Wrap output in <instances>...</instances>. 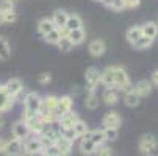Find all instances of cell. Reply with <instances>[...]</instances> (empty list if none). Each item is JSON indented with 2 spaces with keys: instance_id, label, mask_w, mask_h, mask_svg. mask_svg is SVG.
<instances>
[{
  "instance_id": "cell-41",
  "label": "cell",
  "mask_w": 158,
  "mask_h": 156,
  "mask_svg": "<svg viewBox=\"0 0 158 156\" xmlns=\"http://www.w3.org/2000/svg\"><path fill=\"white\" fill-rule=\"evenodd\" d=\"M152 84H155V86H158V69H155L153 72H152V81H150Z\"/></svg>"
},
{
  "instance_id": "cell-31",
  "label": "cell",
  "mask_w": 158,
  "mask_h": 156,
  "mask_svg": "<svg viewBox=\"0 0 158 156\" xmlns=\"http://www.w3.org/2000/svg\"><path fill=\"white\" fill-rule=\"evenodd\" d=\"M56 46H58V49L63 53H67V52H71L74 49V44L69 41V38H67V36H61V39L56 42Z\"/></svg>"
},
{
  "instance_id": "cell-23",
  "label": "cell",
  "mask_w": 158,
  "mask_h": 156,
  "mask_svg": "<svg viewBox=\"0 0 158 156\" xmlns=\"http://www.w3.org/2000/svg\"><path fill=\"white\" fill-rule=\"evenodd\" d=\"M11 56V46L5 36H0V59L6 61Z\"/></svg>"
},
{
  "instance_id": "cell-36",
  "label": "cell",
  "mask_w": 158,
  "mask_h": 156,
  "mask_svg": "<svg viewBox=\"0 0 158 156\" xmlns=\"http://www.w3.org/2000/svg\"><path fill=\"white\" fill-rule=\"evenodd\" d=\"M14 10L13 0H0V13H8Z\"/></svg>"
},
{
  "instance_id": "cell-10",
  "label": "cell",
  "mask_w": 158,
  "mask_h": 156,
  "mask_svg": "<svg viewBox=\"0 0 158 156\" xmlns=\"http://www.w3.org/2000/svg\"><path fill=\"white\" fill-rule=\"evenodd\" d=\"M3 86H5V91H6L13 98L19 97L20 92H22V89H24V84H22V81H20L19 78H10Z\"/></svg>"
},
{
  "instance_id": "cell-16",
  "label": "cell",
  "mask_w": 158,
  "mask_h": 156,
  "mask_svg": "<svg viewBox=\"0 0 158 156\" xmlns=\"http://www.w3.org/2000/svg\"><path fill=\"white\" fill-rule=\"evenodd\" d=\"M133 91L136 92L138 97H146L152 92V83L149 80H141L133 86Z\"/></svg>"
},
{
  "instance_id": "cell-47",
  "label": "cell",
  "mask_w": 158,
  "mask_h": 156,
  "mask_svg": "<svg viewBox=\"0 0 158 156\" xmlns=\"http://www.w3.org/2000/svg\"><path fill=\"white\" fill-rule=\"evenodd\" d=\"M156 24H158V19H156Z\"/></svg>"
},
{
  "instance_id": "cell-26",
  "label": "cell",
  "mask_w": 158,
  "mask_h": 156,
  "mask_svg": "<svg viewBox=\"0 0 158 156\" xmlns=\"http://www.w3.org/2000/svg\"><path fill=\"white\" fill-rule=\"evenodd\" d=\"M153 41L155 39H152V38H147V36H141L136 42H133L131 46H133V49L135 50H146V49H149L152 44H153Z\"/></svg>"
},
{
  "instance_id": "cell-28",
  "label": "cell",
  "mask_w": 158,
  "mask_h": 156,
  "mask_svg": "<svg viewBox=\"0 0 158 156\" xmlns=\"http://www.w3.org/2000/svg\"><path fill=\"white\" fill-rule=\"evenodd\" d=\"M143 36V33H141V27H130L127 31H125V38H127V41L130 42V44H133V42H136L139 38Z\"/></svg>"
},
{
  "instance_id": "cell-2",
  "label": "cell",
  "mask_w": 158,
  "mask_h": 156,
  "mask_svg": "<svg viewBox=\"0 0 158 156\" xmlns=\"http://www.w3.org/2000/svg\"><path fill=\"white\" fill-rule=\"evenodd\" d=\"M2 153H3L5 156H20V154L25 153V151H24V144H22L20 139L13 138V139H10L8 142H5Z\"/></svg>"
},
{
  "instance_id": "cell-9",
  "label": "cell",
  "mask_w": 158,
  "mask_h": 156,
  "mask_svg": "<svg viewBox=\"0 0 158 156\" xmlns=\"http://www.w3.org/2000/svg\"><path fill=\"white\" fill-rule=\"evenodd\" d=\"M11 133H13V138L24 141V139L28 136V133H30L27 122H25V120H17V122H14V123H13V128H11Z\"/></svg>"
},
{
  "instance_id": "cell-17",
  "label": "cell",
  "mask_w": 158,
  "mask_h": 156,
  "mask_svg": "<svg viewBox=\"0 0 158 156\" xmlns=\"http://www.w3.org/2000/svg\"><path fill=\"white\" fill-rule=\"evenodd\" d=\"M78 148H80V153H81V154L91 156V154H94V153H96V150H97V145H96V144H94L91 139H89V138H81Z\"/></svg>"
},
{
  "instance_id": "cell-22",
  "label": "cell",
  "mask_w": 158,
  "mask_h": 156,
  "mask_svg": "<svg viewBox=\"0 0 158 156\" xmlns=\"http://www.w3.org/2000/svg\"><path fill=\"white\" fill-rule=\"evenodd\" d=\"M81 19L78 14H69L67 16V20H66V25L64 28L67 31H71V30H77V28H81Z\"/></svg>"
},
{
  "instance_id": "cell-43",
  "label": "cell",
  "mask_w": 158,
  "mask_h": 156,
  "mask_svg": "<svg viewBox=\"0 0 158 156\" xmlns=\"http://www.w3.org/2000/svg\"><path fill=\"white\" fill-rule=\"evenodd\" d=\"M3 125H5V117H3L2 114H0V128H2Z\"/></svg>"
},
{
  "instance_id": "cell-45",
  "label": "cell",
  "mask_w": 158,
  "mask_h": 156,
  "mask_svg": "<svg viewBox=\"0 0 158 156\" xmlns=\"http://www.w3.org/2000/svg\"><path fill=\"white\" fill-rule=\"evenodd\" d=\"M5 24V20H3V13H0V25Z\"/></svg>"
},
{
  "instance_id": "cell-4",
  "label": "cell",
  "mask_w": 158,
  "mask_h": 156,
  "mask_svg": "<svg viewBox=\"0 0 158 156\" xmlns=\"http://www.w3.org/2000/svg\"><path fill=\"white\" fill-rule=\"evenodd\" d=\"M85 81H86L88 92H94L96 87H97L99 83H100V72H99V69H97V67H89V69H86Z\"/></svg>"
},
{
  "instance_id": "cell-12",
  "label": "cell",
  "mask_w": 158,
  "mask_h": 156,
  "mask_svg": "<svg viewBox=\"0 0 158 156\" xmlns=\"http://www.w3.org/2000/svg\"><path fill=\"white\" fill-rule=\"evenodd\" d=\"M14 100L6 91H5V86L0 84V113H6V111H10L14 105Z\"/></svg>"
},
{
  "instance_id": "cell-40",
  "label": "cell",
  "mask_w": 158,
  "mask_h": 156,
  "mask_svg": "<svg viewBox=\"0 0 158 156\" xmlns=\"http://www.w3.org/2000/svg\"><path fill=\"white\" fill-rule=\"evenodd\" d=\"M42 151H44V154H46V156H61L60 151H58L53 145H52V147H47V148H44Z\"/></svg>"
},
{
  "instance_id": "cell-33",
  "label": "cell",
  "mask_w": 158,
  "mask_h": 156,
  "mask_svg": "<svg viewBox=\"0 0 158 156\" xmlns=\"http://www.w3.org/2000/svg\"><path fill=\"white\" fill-rule=\"evenodd\" d=\"M103 3H105L106 8H110L113 11H122L124 10L122 0H103Z\"/></svg>"
},
{
  "instance_id": "cell-14",
  "label": "cell",
  "mask_w": 158,
  "mask_h": 156,
  "mask_svg": "<svg viewBox=\"0 0 158 156\" xmlns=\"http://www.w3.org/2000/svg\"><path fill=\"white\" fill-rule=\"evenodd\" d=\"M78 120V116L75 114V113H67V114H64V116H61L60 119H58V122H60V126H61V130L63 131H66V130H72V126L75 125V122Z\"/></svg>"
},
{
  "instance_id": "cell-46",
  "label": "cell",
  "mask_w": 158,
  "mask_h": 156,
  "mask_svg": "<svg viewBox=\"0 0 158 156\" xmlns=\"http://www.w3.org/2000/svg\"><path fill=\"white\" fill-rule=\"evenodd\" d=\"M97 2H102V3H103V0H97Z\"/></svg>"
},
{
  "instance_id": "cell-18",
  "label": "cell",
  "mask_w": 158,
  "mask_h": 156,
  "mask_svg": "<svg viewBox=\"0 0 158 156\" xmlns=\"http://www.w3.org/2000/svg\"><path fill=\"white\" fill-rule=\"evenodd\" d=\"M67 38H69V41L74 44V46H80V44H83L85 42V39H86V31L83 30V27L81 28H77V30H71V31H67V34H66Z\"/></svg>"
},
{
  "instance_id": "cell-8",
  "label": "cell",
  "mask_w": 158,
  "mask_h": 156,
  "mask_svg": "<svg viewBox=\"0 0 158 156\" xmlns=\"http://www.w3.org/2000/svg\"><path fill=\"white\" fill-rule=\"evenodd\" d=\"M121 123H122V117H121L119 113H116V111H110V113H106L102 119L103 128H116V130H119Z\"/></svg>"
},
{
  "instance_id": "cell-13",
  "label": "cell",
  "mask_w": 158,
  "mask_h": 156,
  "mask_svg": "<svg viewBox=\"0 0 158 156\" xmlns=\"http://www.w3.org/2000/svg\"><path fill=\"white\" fill-rule=\"evenodd\" d=\"M102 100L105 105L108 106H114L119 103V94L116 89H113V87H106L105 91L102 92Z\"/></svg>"
},
{
  "instance_id": "cell-37",
  "label": "cell",
  "mask_w": 158,
  "mask_h": 156,
  "mask_svg": "<svg viewBox=\"0 0 158 156\" xmlns=\"http://www.w3.org/2000/svg\"><path fill=\"white\" fill-rule=\"evenodd\" d=\"M3 20L5 24H14L17 20V13L13 10V11H8V13H3Z\"/></svg>"
},
{
  "instance_id": "cell-44",
  "label": "cell",
  "mask_w": 158,
  "mask_h": 156,
  "mask_svg": "<svg viewBox=\"0 0 158 156\" xmlns=\"http://www.w3.org/2000/svg\"><path fill=\"white\" fill-rule=\"evenodd\" d=\"M3 145H5V141L0 139V153H2V150H3Z\"/></svg>"
},
{
  "instance_id": "cell-21",
  "label": "cell",
  "mask_w": 158,
  "mask_h": 156,
  "mask_svg": "<svg viewBox=\"0 0 158 156\" xmlns=\"http://www.w3.org/2000/svg\"><path fill=\"white\" fill-rule=\"evenodd\" d=\"M67 14L64 10H56L55 13H53V16H52V22H53V25L56 27V28H64V25H66V20H67Z\"/></svg>"
},
{
  "instance_id": "cell-24",
  "label": "cell",
  "mask_w": 158,
  "mask_h": 156,
  "mask_svg": "<svg viewBox=\"0 0 158 156\" xmlns=\"http://www.w3.org/2000/svg\"><path fill=\"white\" fill-rule=\"evenodd\" d=\"M39 150H42V145H41V141H39V138L36 139V138H33V139H28V141H25V144H24V151L28 154V153H35V151H39Z\"/></svg>"
},
{
  "instance_id": "cell-38",
  "label": "cell",
  "mask_w": 158,
  "mask_h": 156,
  "mask_svg": "<svg viewBox=\"0 0 158 156\" xmlns=\"http://www.w3.org/2000/svg\"><path fill=\"white\" fill-rule=\"evenodd\" d=\"M38 81H39V84H49L50 81H52V74H49V72H42L41 75H39V78H38Z\"/></svg>"
},
{
  "instance_id": "cell-6",
  "label": "cell",
  "mask_w": 158,
  "mask_h": 156,
  "mask_svg": "<svg viewBox=\"0 0 158 156\" xmlns=\"http://www.w3.org/2000/svg\"><path fill=\"white\" fill-rule=\"evenodd\" d=\"M53 147L60 151L61 156H69L71 151H72V141H71V139H67V138L63 134V133H61V134L55 139Z\"/></svg>"
},
{
  "instance_id": "cell-11",
  "label": "cell",
  "mask_w": 158,
  "mask_h": 156,
  "mask_svg": "<svg viewBox=\"0 0 158 156\" xmlns=\"http://www.w3.org/2000/svg\"><path fill=\"white\" fill-rule=\"evenodd\" d=\"M25 122H27V125H28L30 133H35V134H42V131L46 130V126L49 125V123H46V122L41 119L39 114H36L35 117H31V119H28V120H25Z\"/></svg>"
},
{
  "instance_id": "cell-19",
  "label": "cell",
  "mask_w": 158,
  "mask_h": 156,
  "mask_svg": "<svg viewBox=\"0 0 158 156\" xmlns=\"http://www.w3.org/2000/svg\"><path fill=\"white\" fill-rule=\"evenodd\" d=\"M141 33H143V36L155 39L158 36V24H156V22H152V20L146 22V24L141 27Z\"/></svg>"
},
{
  "instance_id": "cell-3",
  "label": "cell",
  "mask_w": 158,
  "mask_h": 156,
  "mask_svg": "<svg viewBox=\"0 0 158 156\" xmlns=\"http://www.w3.org/2000/svg\"><path fill=\"white\" fill-rule=\"evenodd\" d=\"M41 103H42V98L39 97V94H36V92H28V94L25 95V98H24V109L28 111V113L39 114Z\"/></svg>"
},
{
  "instance_id": "cell-39",
  "label": "cell",
  "mask_w": 158,
  "mask_h": 156,
  "mask_svg": "<svg viewBox=\"0 0 158 156\" xmlns=\"http://www.w3.org/2000/svg\"><path fill=\"white\" fill-rule=\"evenodd\" d=\"M122 3H124V8H138L139 3H141V0H122Z\"/></svg>"
},
{
  "instance_id": "cell-29",
  "label": "cell",
  "mask_w": 158,
  "mask_h": 156,
  "mask_svg": "<svg viewBox=\"0 0 158 156\" xmlns=\"http://www.w3.org/2000/svg\"><path fill=\"white\" fill-rule=\"evenodd\" d=\"M124 102H125V105L128 108H136L139 105V102H141V97H138L136 92L131 91L128 94H124Z\"/></svg>"
},
{
  "instance_id": "cell-15",
  "label": "cell",
  "mask_w": 158,
  "mask_h": 156,
  "mask_svg": "<svg viewBox=\"0 0 158 156\" xmlns=\"http://www.w3.org/2000/svg\"><path fill=\"white\" fill-rule=\"evenodd\" d=\"M88 50H89V53H91L93 56L99 58V56H102V55L105 53V50H106V46H105V42H103L102 39H94V41H91V42H89Z\"/></svg>"
},
{
  "instance_id": "cell-30",
  "label": "cell",
  "mask_w": 158,
  "mask_h": 156,
  "mask_svg": "<svg viewBox=\"0 0 158 156\" xmlns=\"http://www.w3.org/2000/svg\"><path fill=\"white\" fill-rule=\"evenodd\" d=\"M61 36H63L61 30L55 27L52 31H49L47 34H44V41H46L47 44H56V42L61 39Z\"/></svg>"
},
{
  "instance_id": "cell-5",
  "label": "cell",
  "mask_w": 158,
  "mask_h": 156,
  "mask_svg": "<svg viewBox=\"0 0 158 156\" xmlns=\"http://www.w3.org/2000/svg\"><path fill=\"white\" fill-rule=\"evenodd\" d=\"M158 147V141L153 134H144L141 139H139V144H138V148L141 153L144 154H150L156 150Z\"/></svg>"
},
{
  "instance_id": "cell-35",
  "label": "cell",
  "mask_w": 158,
  "mask_h": 156,
  "mask_svg": "<svg viewBox=\"0 0 158 156\" xmlns=\"http://www.w3.org/2000/svg\"><path fill=\"white\" fill-rule=\"evenodd\" d=\"M94 154H96V156H113V150H111V147L102 144V145L97 147V150H96Z\"/></svg>"
},
{
  "instance_id": "cell-42",
  "label": "cell",
  "mask_w": 158,
  "mask_h": 156,
  "mask_svg": "<svg viewBox=\"0 0 158 156\" xmlns=\"http://www.w3.org/2000/svg\"><path fill=\"white\" fill-rule=\"evenodd\" d=\"M28 156H46V154H44L42 150H39V151H35V153H28Z\"/></svg>"
},
{
  "instance_id": "cell-7",
  "label": "cell",
  "mask_w": 158,
  "mask_h": 156,
  "mask_svg": "<svg viewBox=\"0 0 158 156\" xmlns=\"http://www.w3.org/2000/svg\"><path fill=\"white\" fill-rule=\"evenodd\" d=\"M72 108H74V100H72V97L63 95L61 98H58V103H56V117L60 119L61 116L71 113Z\"/></svg>"
},
{
  "instance_id": "cell-25",
  "label": "cell",
  "mask_w": 158,
  "mask_h": 156,
  "mask_svg": "<svg viewBox=\"0 0 158 156\" xmlns=\"http://www.w3.org/2000/svg\"><path fill=\"white\" fill-rule=\"evenodd\" d=\"M55 28V25H53V22H52V19H49V17H44V19H41L39 20V24H38V31L44 36V34H47L49 31H52Z\"/></svg>"
},
{
  "instance_id": "cell-32",
  "label": "cell",
  "mask_w": 158,
  "mask_h": 156,
  "mask_svg": "<svg viewBox=\"0 0 158 156\" xmlns=\"http://www.w3.org/2000/svg\"><path fill=\"white\" fill-rule=\"evenodd\" d=\"M85 106H86L88 109H96V108L99 106V98H97V95H96L94 92H89V94H88V97H86V100H85Z\"/></svg>"
},
{
  "instance_id": "cell-1",
  "label": "cell",
  "mask_w": 158,
  "mask_h": 156,
  "mask_svg": "<svg viewBox=\"0 0 158 156\" xmlns=\"http://www.w3.org/2000/svg\"><path fill=\"white\" fill-rule=\"evenodd\" d=\"M100 83L105 84L106 87H113L116 91L119 89L121 91L122 86L130 83V77L119 66H108L103 72H100Z\"/></svg>"
},
{
  "instance_id": "cell-27",
  "label": "cell",
  "mask_w": 158,
  "mask_h": 156,
  "mask_svg": "<svg viewBox=\"0 0 158 156\" xmlns=\"http://www.w3.org/2000/svg\"><path fill=\"white\" fill-rule=\"evenodd\" d=\"M72 131H74V136H75V139L77 138H83L86 133L89 131V128H88V125H86V122H83V120H77L75 122V125L72 126Z\"/></svg>"
},
{
  "instance_id": "cell-20",
  "label": "cell",
  "mask_w": 158,
  "mask_h": 156,
  "mask_svg": "<svg viewBox=\"0 0 158 156\" xmlns=\"http://www.w3.org/2000/svg\"><path fill=\"white\" fill-rule=\"evenodd\" d=\"M83 138H89V139H91V141H93L97 147H99V145H102V144L105 142V134H103V130H100V128H96V130H93V131H88Z\"/></svg>"
},
{
  "instance_id": "cell-34",
  "label": "cell",
  "mask_w": 158,
  "mask_h": 156,
  "mask_svg": "<svg viewBox=\"0 0 158 156\" xmlns=\"http://www.w3.org/2000/svg\"><path fill=\"white\" fill-rule=\"evenodd\" d=\"M103 134H105V141H116L119 136V131L116 128H103Z\"/></svg>"
}]
</instances>
